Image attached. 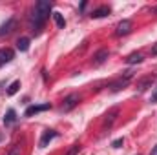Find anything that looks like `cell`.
<instances>
[{
    "instance_id": "cell-10",
    "label": "cell",
    "mask_w": 157,
    "mask_h": 155,
    "mask_svg": "<svg viewBox=\"0 0 157 155\" xmlns=\"http://www.w3.org/2000/svg\"><path fill=\"white\" fill-rule=\"evenodd\" d=\"M108 55H110V53H108V49H101V51H97V53L93 55L91 64H93V66H101V64L108 59Z\"/></svg>"
},
{
    "instance_id": "cell-5",
    "label": "cell",
    "mask_w": 157,
    "mask_h": 155,
    "mask_svg": "<svg viewBox=\"0 0 157 155\" xmlns=\"http://www.w3.org/2000/svg\"><path fill=\"white\" fill-rule=\"evenodd\" d=\"M15 26H17V20L15 18H7L2 26H0V37H4V35H9L13 29H15Z\"/></svg>"
},
{
    "instance_id": "cell-17",
    "label": "cell",
    "mask_w": 157,
    "mask_h": 155,
    "mask_svg": "<svg viewBox=\"0 0 157 155\" xmlns=\"http://www.w3.org/2000/svg\"><path fill=\"white\" fill-rule=\"evenodd\" d=\"M53 18H55V24H57L59 28H64V26H66V20H64V17H62L60 13L55 11V13H53Z\"/></svg>"
},
{
    "instance_id": "cell-13",
    "label": "cell",
    "mask_w": 157,
    "mask_h": 155,
    "mask_svg": "<svg viewBox=\"0 0 157 155\" xmlns=\"http://www.w3.org/2000/svg\"><path fill=\"white\" fill-rule=\"evenodd\" d=\"M15 120H17V112H15V110H7V113L4 117V124L9 126V124H13Z\"/></svg>"
},
{
    "instance_id": "cell-16",
    "label": "cell",
    "mask_w": 157,
    "mask_h": 155,
    "mask_svg": "<svg viewBox=\"0 0 157 155\" xmlns=\"http://www.w3.org/2000/svg\"><path fill=\"white\" fill-rule=\"evenodd\" d=\"M18 88H20V80H13L11 84H9V88H7V95H15L17 91H18Z\"/></svg>"
},
{
    "instance_id": "cell-18",
    "label": "cell",
    "mask_w": 157,
    "mask_h": 155,
    "mask_svg": "<svg viewBox=\"0 0 157 155\" xmlns=\"http://www.w3.org/2000/svg\"><path fill=\"white\" fill-rule=\"evenodd\" d=\"M6 155H20V146H18V144H13Z\"/></svg>"
},
{
    "instance_id": "cell-15",
    "label": "cell",
    "mask_w": 157,
    "mask_h": 155,
    "mask_svg": "<svg viewBox=\"0 0 157 155\" xmlns=\"http://www.w3.org/2000/svg\"><path fill=\"white\" fill-rule=\"evenodd\" d=\"M17 47H18L20 51H28V49H29V39H26V37L18 39L17 40Z\"/></svg>"
},
{
    "instance_id": "cell-19",
    "label": "cell",
    "mask_w": 157,
    "mask_h": 155,
    "mask_svg": "<svg viewBox=\"0 0 157 155\" xmlns=\"http://www.w3.org/2000/svg\"><path fill=\"white\" fill-rule=\"evenodd\" d=\"M150 102H157V86L152 89V97H150Z\"/></svg>"
},
{
    "instance_id": "cell-14",
    "label": "cell",
    "mask_w": 157,
    "mask_h": 155,
    "mask_svg": "<svg viewBox=\"0 0 157 155\" xmlns=\"http://www.w3.org/2000/svg\"><path fill=\"white\" fill-rule=\"evenodd\" d=\"M117 113H119L117 110H112V112H110V113L106 115V119H104V124H102V126H104V128H106V126L110 128V126L113 124V120L117 119Z\"/></svg>"
},
{
    "instance_id": "cell-2",
    "label": "cell",
    "mask_w": 157,
    "mask_h": 155,
    "mask_svg": "<svg viewBox=\"0 0 157 155\" xmlns=\"http://www.w3.org/2000/svg\"><path fill=\"white\" fill-rule=\"evenodd\" d=\"M133 77V71L132 70H128V71H124L122 73V77L117 78L113 84H112V91H119V89H122V88H126L128 86V82H130V78Z\"/></svg>"
},
{
    "instance_id": "cell-23",
    "label": "cell",
    "mask_w": 157,
    "mask_h": 155,
    "mask_svg": "<svg viewBox=\"0 0 157 155\" xmlns=\"http://www.w3.org/2000/svg\"><path fill=\"white\" fill-rule=\"evenodd\" d=\"M152 13H154V15H157V6H155V7H152Z\"/></svg>"
},
{
    "instance_id": "cell-9",
    "label": "cell",
    "mask_w": 157,
    "mask_h": 155,
    "mask_svg": "<svg viewBox=\"0 0 157 155\" xmlns=\"http://www.w3.org/2000/svg\"><path fill=\"white\" fill-rule=\"evenodd\" d=\"M49 108H51L49 102L39 104V106H29V108L26 110V117H31V115H35V113H40V112H46V110H49Z\"/></svg>"
},
{
    "instance_id": "cell-24",
    "label": "cell",
    "mask_w": 157,
    "mask_h": 155,
    "mask_svg": "<svg viewBox=\"0 0 157 155\" xmlns=\"http://www.w3.org/2000/svg\"><path fill=\"white\" fill-rule=\"evenodd\" d=\"M0 141H2V135H0Z\"/></svg>"
},
{
    "instance_id": "cell-6",
    "label": "cell",
    "mask_w": 157,
    "mask_h": 155,
    "mask_svg": "<svg viewBox=\"0 0 157 155\" xmlns=\"http://www.w3.org/2000/svg\"><path fill=\"white\" fill-rule=\"evenodd\" d=\"M57 135H59V133H57L55 130H48V131H44V133H42V139H40V148H46L48 142H51Z\"/></svg>"
},
{
    "instance_id": "cell-21",
    "label": "cell",
    "mask_w": 157,
    "mask_h": 155,
    "mask_svg": "<svg viewBox=\"0 0 157 155\" xmlns=\"http://www.w3.org/2000/svg\"><path fill=\"white\" fill-rule=\"evenodd\" d=\"M152 55H157V44L152 47Z\"/></svg>"
},
{
    "instance_id": "cell-11",
    "label": "cell",
    "mask_w": 157,
    "mask_h": 155,
    "mask_svg": "<svg viewBox=\"0 0 157 155\" xmlns=\"http://www.w3.org/2000/svg\"><path fill=\"white\" fill-rule=\"evenodd\" d=\"M108 15H110V7H108V6H101V7H97V9L91 13L93 18H102V17H108Z\"/></svg>"
},
{
    "instance_id": "cell-4",
    "label": "cell",
    "mask_w": 157,
    "mask_h": 155,
    "mask_svg": "<svg viewBox=\"0 0 157 155\" xmlns=\"http://www.w3.org/2000/svg\"><path fill=\"white\" fill-rule=\"evenodd\" d=\"M78 104V95H68L66 99H64V102H62V106H60V110L62 112H71L75 106Z\"/></svg>"
},
{
    "instance_id": "cell-3",
    "label": "cell",
    "mask_w": 157,
    "mask_h": 155,
    "mask_svg": "<svg viewBox=\"0 0 157 155\" xmlns=\"http://www.w3.org/2000/svg\"><path fill=\"white\" fill-rule=\"evenodd\" d=\"M155 73H152V75H148V77H144V78H141L139 82H137V91L139 93H144L148 88H152L154 86V82H155Z\"/></svg>"
},
{
    "instance_id": "cell-22",
    "label": "cell",
    "mask_w": 157,
    "mask_h": 155,
    "mask_svg": "<svg viewBox=\"0 0 157 155\" xmlns=\"http://www.w3.org/2000/svg\"><path fill=\"white\" fill-rule=\"evenodd\" d=\"M152 155H157V146H154V150H152Z\"/></svg>"
},
{
    "instance_id": "cell-8",
    "label": "cell",
    "mask_w": 157,
    "mask_h": 155,
    "mask_svg": "<svg viewBox=\"0 0 157 155\" xmlns=\"http://www.w3.org/2000/svg\"><path fill=\"white\" fill-rule=\"evenodd\" d=\"M13 57H15V53H13L9 47H2V49H0V66H4V64L11 62V60H13Z\"/></svg>"
},
{
    "instance_id": "cell-20",
    "label": "cell",
    "mask_w": 157,
    "mask_h": 155,
    "mask_svg": "<svg viewBox=\"0 0 157 155\" xmlns=\"http://www.w3.org/2000/svg\"><path fill=\"white\" fill-rule=\"evenodd\" d=\"M121 144H122V139H115V141L112 142V146H113V148H121Z\"/></svg>"
},
{
    "instance_id": "cell-1",
    "label": "cell",
    "mask_w": 157,
    "mask_h": 155,
    "mask_svg": "<svg viewBox=\"0 0 157 155\" xmlns=\"http://www.w3.org/2000/svg\"><path fill=\"white\" fill-rule=\"evenodd\" d=\"M51 2H46V0H40L35 4V11H33V31L35 33H39L40 28L44 26V22H46V18H48V15L51 13Z\"/></svg>"
},
{
    "instance_id": "cell-12",
    "label": "cell",
    "mask_w": 157,
    "mask_h": 155,
    "mask_svg": "<svg viewBox=\"0 0 157 155\" xmlns=\"http://www.w3.org/2000/svg\"><path fill=\"white\" fill-rule=\"evenodd\" d=\"M126 62L128 64H141L143 62V55L141 53H132V55L126 57Z\"/></svg>"
},
{
    "instance_id": "cell-7",
    "label": "cell",
    "mask_w": 157,
    "mask_h": 155,
    "mask_svg": "<svg viewBox=\"0 0 157 155\" xmlns=\"http://www.w3.org/2000/svg\"><path fill=\"white\" fill-rule=\"evenodd\" d=\"M132 31V22L130 20H122V22H119L117 24V29H115V33H117L119 37H122V35H128Z\"/></svg>"
}]
</instances>
